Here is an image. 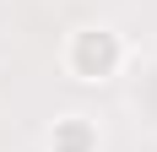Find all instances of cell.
I'll return each mask as SVG.
<instances>
[{"label":"cell","mask_w":157,"mask_h":152,"mask_svg":"<svg viewBox=\"0 0 157 152\" xmlns=\"http://www.w3.org/2000/svg\"><path fill=\"white\" fill-rule=\"evenodd\" d=\"M125 60H130V44H125V33L109 27V22H81V27L65 33V44H60V65L76 82H87V87L114 82L125 71Z\"/></svg>","instance_id":"cell-1"},{"label":"cell","mask_w":157,"mask_h":152,"mask_svg":"<svg viewBox=\"0 0 157 152\" xmlns=\"http://www.w3.org/2000/svg\"><path fill=\"white\" fill-rule=\"evenodd\" d=\"M44 147L49 152H103V136H98V125L87 114H60V120L49 125Z\"/></svg>","instance_id":"cell-2"}]
</instances>
